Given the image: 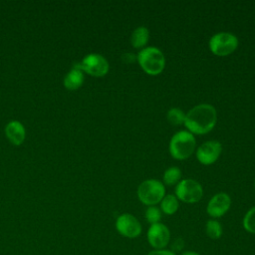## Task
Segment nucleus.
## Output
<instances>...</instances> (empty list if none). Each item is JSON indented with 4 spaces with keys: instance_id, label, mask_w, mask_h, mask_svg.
I'll return each instance as SVG.
<instances>
[{
    "instance_id": "obj_4",
    "label": "nucleus",
    "mask_w": 255,
    "mask_h": 255,
    "mask_svg": "<svg viewBox=\"0 0 255 255\" xmlns=\"http://www.w3.org/2000/svg\"><path fill=\"white\" fill-rule=\"evenodd\" d=\"M165 196V187L162 182L156 179L142 181L137 187V197L145 205L152 206L160 202Z\"/></svg>"
},
{
    "instance_id": "obj_5",
    "label": "nucleus",
    "mask_w": 255,
    "mask_h": 255,
    "mask_svg": "<svg viewBox=\"0 0 255 255\" xmlns=\"http://www.w3.org/2000/svg\"><path fill=\"white\" fill-rule=\"evenodd\" d=\"M210 51L216 56H228L238 47V39L235 35L228 32H219L209 39Z\"/></svg>"
},
{
    "instance_id": "obj_8",
    "label": "nucleus",
    "mask_w": 255,
    "mask_h": 255,
    "mask_svg": "<svg viewBox=\"0 0 255 255\" xmlns=\"http://www.w3.org/2000/svg\"><path fill=\"white\" fill-rule=\"evenodd\" d=\"M116 228L118 232L127 238H136L141 233V224L129 213H124L117 218Z\"/></svg>"
},
{
    "instance_id": "obj_14",
    "label": "nucleus",
    "mask_w": 255,
    "mask_h": 255,
    "mask_svg": "<svg viewBox=\"0 0 255 255\" xmlns=\"http://www.w3.org/2000/svg\"><path fill=\"white\" fill-rule=\"evenodd\" d=\"M84 82V75L81 70L74 68L64 79V85L69 90H76L82 86Z\"/></svg>"
},
{
    "instance_id": "obj_16",
    "label": "nucleus",
    "mask_w": 255,
    "mask_h": 255,
    "mask_svg": "<svg viewBox=\"0 0 255 255\" xmlns=\"http://www.w3.org/2000/svg\"><path fill=\"white\" fill-rule=\"evenodd\" d=\"M205 232L209 238L216 240L222 236L223 229L221 224L217 220L210 219L205 224Z\"/></svg>"
},
{
    "instance_id": "obj_21",
    "label": "nucleus",
    "mask_w": 255,
    "mask_h": 255,
    "mask_svg": "<svg viewBox=\"0 0 255 255\" xmlns=\"http://www.w3.org/2000/svg\"><path fill=\"white\" fill-rule=\"evenodd\" d=\"M147 255H176L173 251L167 249H159V250H151Z\"/></svg>"
},
{
    "instance_id": "obj_11",
    "label": "nucleus",
    "mask_w": 255,
    "mask_h": 255,
    "mask_svg": "<svg viewBox=\"0 0 255 255\" xmlns=\"http://www.w3.org/2000/svg\"><path fill=\"white\" fill-rule=\"evenodd\" d=\"M231 198L227 193L220 192L211 197L207 203L206 211L209 216L218 218L223 216L230 208Z\"/></svg>"
},
{
    "instance_id": "obj_10",
    "label": "nucleus",
    "mask_w": 255,
    "mask_h": 255,
    "mask_svg": "<svg viewBox=\"0 0 255 255\" xmlns=\"http://www.w3.org/2000/svg\"><path fill=\"white\" fill-rule=\"evenodd\" d=\"M222 145L217 140H207L196 149V158L204 165L212 164L220 156Z\"/></svg>"
},
{
    "instance_id": "obj_15",
    "label": "nucleus",
    "mask_w": 255,
    "mask_h": 255,
    "mask_svg": "<svg viewBox=\"0 0 255 255\" xmlns=\"http://www.w3.org/2000/svg\"><path fill=\"white\" fill-rule=\"evenodd\" d=\"M179 207L178 199L175 195L167 194L160 201V210L166 215L174 214Z\"/></svg>"
},
{
    "instance_id": "obj_6",
    "label": "nucleus",
    "mask_w": 255,
    "mask_h": 255,
    "mask_svg": "<svg viewBox=\"0 0 255 255\" xmlns=\"http://www.w3.org/2000/svg\"><path fill=\"white\" fill-rule=\"evenodd\" d=\"M202 195L203 188L194 179L180 180L175 187V196L177 199L186 203H195L201 199Z\"/></svg>"
},
{
    "instance_id": "obj_3",
    "label": "nucleus",
    "mask_w": 255,
    "mask_h": 255,
    "mask_svg": "<svg viewBox=\"0 0 255 255\" xmlns=\"http://www.w3.org/2000/svg\"><path fill=\"white\" fill-rule=\"evenodd\" d=\"M195 145L196 140L194 135L188 130H180L170 138L169 152L173 158L183 160L193 153Z\"/></svg>"
},
{
    "instance_id": "obj_19",
    "label": "nucleus",
    "mask_w": 255,
    "mask_h": 255,
    "mask_svg": "<svg viewBox=\"0 0 255 255\" xmlns=\"http://www.w3.org/2000/svg\"><path fill=\"white\" fill-rule=\"evenodd\" d=\"M243 227L247 232L255 234V206L250 208L245 214L243 218Z\"/></svg>"
},
{
    "instance_id": "obj_12",
    "label": "nucleus",
    "mask_w": 255,
    "mask_h": 255,
    "mask_svg": "<svg viewBox=\"0 0 255 255\" xmlns=\"http://www.w3.org/2000/svg\"><path fill=\"white\" fill-rule=\"evenodd\" d=\"M5 133L13 144H20L25 138V129L21 123L13 121L5 128Z\"/></svg>"
},
{
    "instance_id": "obj_13",
    "label": "nucleus",
    "mask_w": 255,
    "mask_h": 255,
    "mask_svg": "<svg viewBox=\"0 0 255 255\" xmlns=\"http://www.w3.org/2000/svg\"><path fill=\"white\" fill-rule=\"evenodd\" d=\"M149 39V31L146 27L140 26L134 29L130 36V43L133 48L143 49Z\"/></svg>"
},
{
    "instance_id": "obj_18",
    "label": "nucleus",
    "mask_w": 255,
    "mask_h": 255,
    "mask_svg": "<svg viewBox=\"0 0 255 255\" xmlns=\"http://www.w3.org/2000/svg\"><path fill=\"white\" fill-rule=\"evenodd\" d=\"M167 121L173 125V126H178V125H182L184 124V120H185V114L183 113L182 110L177 109V108H172L167 112L166 115Z\"/></svg>"
},
{
    "instance_id": "obj_17",
    "label": "nucleus",
    "mask_w": 255,
    "mask_h": 255,
    "mask_svg": "<svg viewBox=\"0 0 255 255\" xmlns=\"http://www.w3.org/2000/svg\"><path fill=\"white\" fill-rule=\"evenodd\" d=\"M181 178V170L176 166L168 167L163 173V182L167 185L178 183Z\"/></svg>"
},
{
    "instance_id": "obj_20",
    "label": "nucleus",
    "mask_w": 255,
    "mask_h": 255,
    "mask_svg": "<svg viewBox=\"0 0 255 255\" xmlns=\"http://www.w3.org/2000/svg\"><path fill=\"white\" fill-rule=\"evenodd\" d=\"M144 216H145V219L147 220V222L150 223V225L159 223V221L161 219V210L158 207H156L155 205L148 206L147 209L145 210Z\"/></svg>"
},
{
    "instance_id": "obj_22",
    "label": "nucleus",
    "mask_w": 255,
    "mask_h": 255,
    "mask_svg": "<svg viewBox=\"0 0 255 255\" xmlns=\"http://www.w3.org/2000/svg\"><path fill=\"white\" fill-rule=\"evenodd\" d=\"M171 247H172L171 251H173L174 253H175V251H180L183 248V240L180 238H177L176 240H174Z\"/></svg>"
},
{
    "instance_id": "obj_1",
    "label": "nucleus",
    "mask_w": 255,
    "mask_h": 255,
    "mask_svg": "<svg viewBox=\"0 0 255 255\" xmlns=\"http://www.w3.org/2000/svg\"><path fill=\"white\" fill-rule=\"evenodd\" d=\"M216 121L215 108L209 104H200L193 107L185 115L184 126L192 134H204L213 129Z\"/></svg>"
},
{
    "instance_id": "obj_24",
    "label": "nucleus",
    "mask_w": 255,
    "mask_h": 255,
    "mask_svg": "<svg viewBox=\"0 0 255 255\" xmlns=\"http://www.w3.org/2000/svg\"><path fill=\"white\" fill-rule=\"evenodd\" d=\"M180 255H200L199 253H197V252H195V251H184V252H182Z\"/></svg>"
},
{
    "instance_id": "obj_7",
    "label": "nucleus",
    "mask_w": 255,
    "mask_h": 255,
    "mask_svg": "<svg viewBox=\"0 0 255 255\" xmlns=\"http://www.w3.org/2000/svg\"><path fill=\"white\" fill-rule=\"evenodd\" d=\"M74 68L84 70L95 77H102L109 72V63L102 55L94 53L87 55L82 62L75 64Z\"/></svg>"
},
{
    "instance_id": "obj_2",
    "label": "nucleus",
    "mask_w": 255,
    "mask_h": 255,
    "mask_svg": "<svg viewBox=\"0 0 255 255\" xmlns=\"http://www.w3.org/2000/svg\"><path fill=\"white\" fill-rule=\"evenodd\" d=\"M136 61L141 69L148 75L156 76L160 74L165 66L163 53L156 47H145L136 55Z\"/></svg>"
},
{
    "instance_id": "obj_23",
    "label": "nucleus",
    "mask_w": 255,
    "mask_h": 255,
    "mask_svg": "<svg viewBox=\"0 0 255 255\" xmlns=\"http://www.w3.org/2000/svg\"><path fill=\"white\" fill-rule=\"evenodd\" d=\"M123 60L126 62V63H130V62H133L136 60V56L132 53H126L123 55Z\"/></svg>"
},
{
    "instance_id": "obj_25",
    "label": "nucleus",
    "mask_w": 255,
    "mask_h": 255,
    "mask_svg": "<svg viewBox=\"0 0 255 255\" xmlns=\"http://www.w3.org/2000/svg\"><path fill=\"white\" fill-rule=\"evenodd\" d=\"M254 186H255V180H254Z\"/></svg>"
},
{
    "instance_id": "obj_9",
    "label": "nucleus",
    "mask_w": 255,
    "mask_h": 255,
    "mask_svg": "<svg viewBox=\"0 0 255 255\" xmlns=\"http://www.w3.org/2000/svg\"><path fill=\"white\" fill-rule=\"evenodd\" d=\"M147 241L154 250L165 249L170 241V231L162 223H155L149 226L147 230Z\"/></svg>"
}]
</instances>
